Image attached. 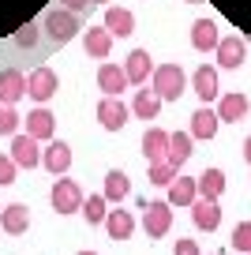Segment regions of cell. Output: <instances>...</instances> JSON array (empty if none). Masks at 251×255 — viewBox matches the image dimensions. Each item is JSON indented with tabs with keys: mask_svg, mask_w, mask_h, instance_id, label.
Segmentation results:
<instances>
[{
	"mask_svg": "<svg viewBox=\"0 0 251 255\" xmlns=\"http://www.w3.org/2000/svg\"><path fill=\"white\" fill-rule=\"evenodd\" d=\"M150 79H154V94L161 102H176L184 94V87H188V75H184L180 64H157Z\"/></svg>",
	"mask_w": 251,
	"mask_h": 255,
	"instance_id": "6da1fadb",
	"label": "cell"
},
{
	"mask_svg": "<svg viewBox=\"0 0 251 255\" xmlns=\"http://www.w3.org/2000/svg\"><path fill=\"white\" fill-rule=\"evenodd\" d=\"M41 30H45L49 38L56 41V45H68V41L75 38L79 30H83V23H79V15H75V11L56 8V11H49V15L41 19Z\"/></svg>",
	"mask_w": 251,
	"mask_h": 255,
	"instance_id": "7a4b0ae2",
	"label": "cell"
},
{
	"mask_svg": "<svg viewBox=\"0 0 251 255\" xmlns=\"http://www.w3.org/2000/svg\"><path fill=\"white\" fill-rule=\"evenodd\" d=\"M49 203H53L56 214H75V210H83V188L75 180H68V176H60L53 184V191H49Z\"/></svg>",
	"mask_w": 251,
	"mask_h": 255,
	"instance_id": "3957f363",
	"label": "cell"
},
{
	"mask_svg": "<svg viewBox=\"0 0 251 255\" xmlns=\"http://www.w3.org/2000/svg\"><path fill=\"white\" fill-rule=\"evenodd\" d=\"M142 229H146L150 240L165 237V233L173 229V207H169V199H157V203L142 207Z\"/></svg>",
	"mask_w": 251,
	"mask_h": 255,
	"instance_id": "277c9868",
	"label": "cell"
},
{
	"mask_svg": "<svg viewBox=\"0 0 251 255\" xmlns=\"http://www.w3.org/2000/svg\"><path fill=\"white\" fill-rule=\"evenodd\" d=\"M60 90V79H56V72L53 68H34L30 75H26V94L34 98V102H41L45 105L49 98Z\"/></svg>",
	"mask_w": 251,
	"mask_h": 255,
	"instance_id": "5b68a950",
	"label": "cell"
},
{
	"mask_svg": "<svg viewBox=\"0 0 251 255\" xmlns=\"http://www.w3.org/2000/svg\"><path fill=\"white\" fill-rule=\"evenodd\" d=\"M11 161H15L19 169H38L41 165V146L38 139H30L23 131V135H11Z\"/></svg>",
	"mask_w": 251,
	"mask_h": 255,
	"instance_id": "8992f818",
	"label": "cell"
},
{
	"mask_svg": "<svg viewBox=\"0 0 251 255\" xmlns=\"http://www.w3.org/2000/svg\"><path fill=\"white\" fill-rule=\"evenodd\" d=\"M23 128H26V135H30V139L49 143L53 131H56V120H53V113H49L45 105H38V109H30V117H23Z\"/></svg>",
	"mask_w": 251,
	"mask_h": 255,
	"instance_id": "52a82bcc",
	"label": "cell"
},
{
	"mask_svg": "<svg viewBox=\"0 0 251 255\" xmlns=\"http://www.w3.org/2000/svg\"><path fill=\"white\" fill-rule=\"evenodd\" d=\"M127 117H131V109H127L120 98H102V102H98V120H102L105 131H120V128L127 124Z\"/></svg>",
	"mask_w": 251,
	"mask_h": 255,
	"instance_id": "ba28073f",
	"label": "cell"
},
{
	"mask_svg": "<svg viewBox=\"0 0 251 255\" xmlns=\"http://www.w3.org/2000/svg\"><path fill=\"white\" fill-rule=\"evenodd\" d=\"M41 165L53 176H64L71 169V146L64 143V139H49V146L41 150Z\"/></svg>",
	"mask_w": 251,
	"mask_h": 255,
	"instance_id": "9c48e42d",
	"label": "cell"
},
{
	"mask_svg": "<svg viewBox=\"0 0 251 255\" xmlns=\"http://www.w3.org/2000/svg\"><path fill=\"white\" fill-rule=\"evenodd\" d=\"M124 75H127V83H135V87H142V83L154 75V64H150V53H146V49H131V53H127Z\"/></svg>",
	"mask_w": 251,
	"mask_h": 255,
	"instance_id": "30bf717a",
	"label": "cell"
},
{
	"mask_svg": "<svg viewBox=\"0 0 251 255\" xmlns=\"http://www.w3.org/2000/svg\"><path fill=\"white\" fill-rule=\"evenodd\" d=\"M195 199H199V180L176 173V180L169 184V207H191Z\"/></svg>",
	"mask_w": 251,
	"mask_h": 255,
	"instance_id": "8fae6325",
	"label": "cell"
},
{
	"mask_svg": "<svg viewBox=\"0 0 251 255\" xmlns=\"http://www.w3.org/2000/svg\"><path fill=\"white\" fill-rule=\"evenodd\" d=\"M98 87L105 90V98H120V90H127L131 83H127L120 64H102V68H98Z\"/></svg>",
	"mask_w": 251,
	"mask_h": 255,
	"instance_id": "7c38bea8",
	"label": "cell"
},
{
	"mask_svg": "<svg viewBox=\"0 0 251 255\" xmlns=\"http://www.w3.org/2000/svg\"><path fill=\"white\" fill-rule=\"evenodd\" d=\"M214 53H218V64H221V68H240L244 56H248V45L240 41V34H229V38L218 41V49H214Z\"/></svg>",
	"mask_w": 251,
	"mask_h": 255,
	"instance_id": "4fadbf2b",
	"label": "cell"
},
{
	"mask_svg": "<svg viewBox=\"0 0 251 255\" xmlns=\"http://www.w3.org/2000/svg\"><path fill=\"white\" fill-rule=\"evenodd\" d=\"M248 109H251V102L236 90V94H221V102H218V117H221V124H240L244 117H248Z\"/></svg>",
	"mask_w": 251,
	"mask_h": 255,
	"instance_id": "5bb4252c",
	"label": "cell"
},
{
	"mask_svg": "<svg viewBox=\"0 0 251 255\" xmlns=\"http://www.w3.org/2000/svg\"><path fill=\"white\" fill-rule=\"evenodd\" d=\"M83 49H87L94 60H105V56L113 53V34L105 30V26H87V30H83Z\"/></svg>",
	"mask_w": 251,
	"mask_h": 255,
	"instance_id": "9a60e30c",
	"label": "cell"
},
{
	"mask_svg": "<svg viewBox=\"0 0 251 255\" xmlns=\"http://www.w3.org/2000/svg\"><path fill=\"white\" fill-rule=\"evenodd\" d=\"M191 90H195L199 98H203L206 105L218 98V68H210V64H199L195 75H191Z\"/></svg>",
	"mask_w": 251,
	"mask_h": 255,
	"instance_id": "2e32d148",
	"label": "cell"
},
{
	"mask_svg": "<svg viewBox=\"0 0 251 255\" xmlns=\"http://www.w3.org/2000/svg\"><path fill=\"white\" fill-rule=\"evenodd\" d=\"M191 218H195V225L203 233H214L221 225V207H218V199H195L191 203Z\"/></svg>",
	"mask_w": 251,
	"mask_h": 255,
	"instance_id": "e0dca14e",
	"label": "cell"
},
{
	"mask_svg": "<svg viewBox=\"0 0 251 255\" xmlns=\"http://www.w3.org/2000/svg\"><path fill=\"white\" fill-rule=\"evenodd\" d=\"M19 98H26V75L8 68V72H0V102L4 105H15Z\"/></svg>",
	"mask_w": 251,
	"mask_h": 255,
	"instance_id": "ac0fdd59",
	"label": "cell"
},
{
	"mask_svg": "<svg viewBox=\"0 0 251 255\" xmlns=\"http://www.w3.org/2000/svg\"><path fill=\"white\" fill-rule=\"evenodd\" d=\"M0 229L11 233V237H19V233L30 229V210L23 207V203H11V207L0 210Z\"/></svg>",
	"mask_w": 251,
	"mask_h": 255,
	"instance_id": "d6986e66",
	"label": "cell"
},
{
	"mask_svg": "<svg viewBox=\"0 0 251 255\" xmlns=\"http://www.w3.org/2000/svg\"><path fill=\"white\" fill-rule=\"evenodd\" d=\"M218 128H221V117L210 109V105L195 109V117H191V139H214Z\"/></svg>",
	"mask_w": 251,
	"mask_h": 255,
	"instance_id": "ffe728a7",
	"label": "cell"
},
{
	"mask_svg": "<svg viewBox=\"0 0 251 255\" xmlns=\"http://www.w3.org/2000/svg\"><path fill=\"white\" fill-rule=\"evenodd\" d=\"M105 30L113 38H131L135 34V15L127 8H105Z\"/></svg>",
	"mask_w": 251,
	"mask_h": 255,
	"instance_id": "44dd1931",
	"label": "cell"
},
{
	"mask_svg": "<svg viewBox=\"0 0 251 255\" xmlns=\"http://www.w3.org/2000/svg\"><path fill=\"white\" fill-rule=\"evenodd\" d=\"M221 34H218V23L214 19H199L195 26H191V45L199 49V53H210V49H218Z\"/></svg>",
	"mask_w": 251,
	"mask_h": 255,
	"instance_id": "7402d4cb",
	"label": "cell"
},
{
	"mask_svg": "<svg viewBox=\"0 0 251 255\" xmlns=\"http://www.w3.org/2000/svg\"><path fill=\"white\" fill-rule=\"evenodd\" d=\"M142 154H146V161H165V154H169V131L165 128H146Z\"/></svg>",
	"mask_w": 251,
	"mask_h": 255,
	"instance_id": "603a6c76",
	"label": "cell"
},
{
	"mask_svg": "<svg viewBox=\"0 0 251 255\" xmlns=\"http://www.w3.org/2000/svg\"><path fill=\"white\" fill-rule=\"evenodd\" d=\"M191 143H195V139H191V131H173V135H169V154H165V161L180 169L184 161L195 154V150H191Z\"/></svg>",
	"mask_w": 251,
	"mask_h": 255,
	"instance_id": "cb8c5ba5",
	"label": "cell"
},
{
	"mask_svg": "<svg viewBox=\"0 0 251 255\" xmlns=\"http://www.w3.org/2000/svg\"><path fill=\"white\" fill-rule=\"evenodd\" d=\"M131 113H135L139 120H157V113H161V98H157L154 90H135Z\"/></svg>",
	"mask_w": 251,
	"mask_h": 255,
	"instance_id": "d4e9b609",
	"label": "cell"
},
{
	"mask_svg": "<svg viewBox=\"0 0 251 255\" xmlns=\"http://www.w3.org/2000/svg\"><path fill=\"white\" fill-rule=\"evenodd\" d=\"M105 229H109L113 240H127L135 233V218L127 214V210H109V214H105Z\"/></svg>",
	"mask_w": 251,
	"mask_h": 255,
	"instance_id": "484cf974",
	"label": "cell"
},
{
	"mask_svg": "<svg viewBox=\"0 0 251 255\" xmlns=\"http://www.w3.org/2000/svg\"><path fill=\"white\" fill-rule=\"evenodd\" d=\"M109 203H120L131 195V184H127V173H120V169H109L105 173V191H102Z\"/></svg>",
	"mask_w": 251,
	"mask_h": 255,
	"instance_id": "4316f807",
	"label": "cell"
},
{
	"mask_svg": "<svg viewBox=\"0 0 251 255\" xmlns=\"http://www.w3.org/2000/svg\"><path fill=\"white\" fill-rule=\"evenodd\" d=\"M199 180V199H221V191H225V173L221 169H206Z\"/></svg>",
	"mask_w": 251,
	"mask_h": 255,
	"instance_id": "83f0119b",
	"label": "cell"
},
{
	"mask_svg": "<svg viewBox=\"0 0 251 255\" xmlns=\"http://www.w3.org/2000/svg\"><path fill=\"white\" fill-rule=\"evenodd\" d=\"M105 203H109L105 195H90V199H83V210H79V214L87 218L90 225H102L105 214H109V210H105Z\"/></svg>",
	"mask_w": 251,
	"mask_h": 255,
	"instance_id": "f1b7e54d",
	"label": "cell"
},
{
	"mask_svg": "<svg viewBox=\"0 0 251 255\" xmlns=\"http://www.w3.org/2000/svg\"><path fill=\"white\" fill-rule=\"evenodd\" d=\"M176 173H180V169L169 165V161H150V184H157V188H169V184L176 180Z\"/></svg>",
	"mask_w": 251,
	"mask_h": 255,
	"instance_id": "f546056e",
	"label": "cell"
},
{
	"mask_svg": "<svg viewBox=\"0 0 251 255\" xmlns=\"http://www.w3.org/2000/svg\"><path fill=\"white\" fill-rule=\"evenodd\" d=\"M19 128H23V117L15 113V105L0 102V135H19Z\"/></svg>",
	"mask_w": 251,
	"mask_h": 255,
	"instance_id": "4dcf8cb0",
	"label": "cell"
},
{
	"mask_svg": "<svg viewBox=\"0 0 251 255\" xmlns=\"http://www.w3.org/2000/svg\"><path fill=\"white\" fill-rule=\"evenodd\" d=\"M38 38H41V26L38 23H26V26H19V30H15V45L19 49H34V45H38Z\"/></svg>",
	"mask_w": 251,
	"mask_h": 255,
	"instance_id": "1f68e13d",
	"label": "cell"
},
{
	"mask_svg": "<svg viewBox=\"0 0 251 255\" xmlns=\"http://www.w3.org/2000/svg\"><path fill=\"white\" fill-rule=\"evenodd\" d=\"M233 248H236V252H244V255H251V222H236Z\"/></svg>",
	"mask_w": 251,
	"mask_h": 255,
	"instance_id": "d6a6232c",
	"label": "cell"
},
{
	"mask_svg": "<svg viewBox=\"0 0 251 255\" xmlns=\"http://www.w3.org/2000/svg\"><path fill=\"white\" fill-rule=\"evenodd\" d=\"M15 173H19V165L11 161V154H0V188L15 184Z\"/></svg>",
	"mask_w": 251,
	"mask_h": 255,
	"instance_id": "836d02e7",
	"label": "cell"
},
{
	"mask_svg": "<svg viewBox=\"0 0 251 255\" xmlns=\"http://www.w3.org/2000/svg\"><path fill=\"white\" fill-rule=\"evenodd\" d=\"M173 252H176V255H199V244H195V240H188V237H180Z\"/></svg>",
	"mask_w": 251,
	"mask_h": 255,
	"instance_id": "e575fe53",
	"label": "cell"
},
{
	"mask_svg": "<svg viewBox=\"0 0 251 255\" xmlns=\"http://www.w3.org/2000/svg\"><path fill=\"white\" fill-rule=\"evenodd\" d=\"M94 0H60V8H68V11H75V15H83V11L90 8Z\"/></svg>",
	"mask_w": 251,
	"mask_h": 255,
	"instance_id": "d590c367",
	"label": "cell"
},
{
	"mask_svg": "<svg viewBox=\"0 0 251 255\" xmlns=\"http://www.w3.org/2000/svg\"><path fill=\"white\" fill-rule=\"evenodd\" d=\"M244 158H248V161H251V135H248V139H244Z\"/></svg>",
	"mask_w": 251,
	"mask_h": 255,
	"instance_id": "8d00e7d4",
	"label": "cell"
},
{
	"mask_svg": "<svg viewBox=\"0 0 251 255\" xmlns=\"http://www.w3.org/2000/svg\"><path fill=\"white\" fill-rule=\"evenodd\" d=\"M79 255H98V252H79Z\"/></svg>",
	"mask_w": 251,
	"mask_h": 255,
	"instance_id": "74e56055",
	"label": "cell"
},
{
	"mask_svg": "<svg viewBox=\"0 0 251 255\" xmlns=\"http://www.w3.org/2000/svg\"><path fill=\"white\" fill-rule=\"evenodd\" d=\"M94 4H109V0H94Z\"/></svg>",
	"mask_w": 251,
	"mask_h": 255,
	"instance_id": "f35d334b",
	"label": "cell"
},
{
	"mask_svg": "<svg viewBox=\"0 0 251 255\" xmlns=\"http://www.w3.org/2000/svg\"><path fill=\"white\" fill-rule=\"evenodd\" d=\"M191 4H199V0H191Z\"/></svg>",
	"mask_w": 251,
	"mask_h": 255,
	"instance_id": "ab89813d",
	"label": "cell"
}]
</instances>
